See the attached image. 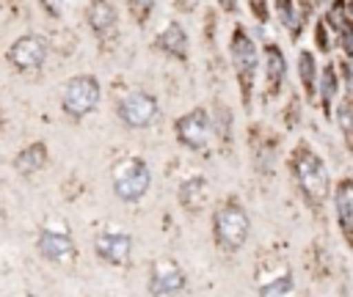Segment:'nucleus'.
I'll return each instance as SVG.
<instances>
[{
	"instance_id": "1",
	"label": "nucleus",
	"mask_w": 353,
	"mask_h": 297,
	"mask_svg": "<svg viewBox=\"0 0 353 297\" xmlns=\"http://www.w3.org/2000/svg\"><path fill=\"white\" fill-rule=\"evenodd\" d=\"M292 176H295L303 198L312 206H320L328 198V192H331L328 168H325V162L309 146H298L292 151Z\"/></svg>"
},
{
	"instance_id": "2",
	"label": "nucleus",
	"mask_w": 353,
	"mask_h": 297,
	"mask_svg": "<svg viewBox=\"0 0 353 297\" xmlns=\"http://www.w3.org/2000/svg\"><path fill=\"white\" fill-rule=\"evenodd\" d=\"M251 234V217L237 201H223L212 212V236L223 253H237Z\"/></svg>"
},
{
	"instance_id": "3",
	"label": "nucleus",
	"mask_w": 353,
	"mask_h": 297,
	"mask_svg": "<svg viewBox=\"0 0 353 297\" xmlns=\"http://www.w3.org/2000/svg\"><path fill=\"white\" fill-rule=\"evenodd\" d=\"M110 187L113 195L124 204L141 201L152 187V170L141 157H124L110 170Z\"/></svg>"
},
{
	"instance_id": "4",
	"label": "nucleus",
	"mask_w": 353,
	"mask_h": 297,
	"mask_svg": "<svg viewBox=\"0 0 353 297\" xmlns=\"http://www.w3.org/2000/svg\"><path fill=\"white\" fill-rule=\"evenodd\" d=\"M229 50H232V63H234V69H237V80H240V88H243V102L248 104L251 91H254L256 63H259V58H256V44H254V38H251L243 28H237V30L232 33Z\"/></svg>"
},
{
	"instance_id": "5",
	"label": "nucleus",
	"mask_w": 353,
	"mask_h": 297,
	"mask_svg": "<svg viewBox=\"0 0 353 297\" xmlns=\"http://www.w3.org/2000/svg\"><path fill=\"white\" fill-rule=\"evenodd\" d=\"M99 80L91 74H77L63 85V96H61V107L72 116V118H83L88 116L97 104H99Z\"/></svg>"
},
{
	"instance_id": "6",
	"label": "nucleus",
	"mask_w": 353,
	"mask_h": 297,
	"mask_svg": "<svg viewBox=\"0 0 353 297\" xmlns=\"http://www.w3.org/2000/svg\"><path fill=\"white\" fill-rule=\"evenodd\" d=\"M188 289V275L174 258H154L149 267V294L152 297H176Z\"/></svg>"
},
{
	"instance_id": "7",
	"label": "nucleus",
	"mask_w": 353,
	"mask_h": 297,
	"mask_svg": "<svg viewBox=\"0 0 353 297\" xmlns=\"http://www.w3.org/2000/svg\"><path fill=\"white\" fill-rule=\"evenodd\" d=\"M157 116H160V107H157V99L152 94L130 91L124 99H119V118L132 129L152 126L157 121Z\"/></svg>"
},
{
	"instance_id": "8",
	"label": "nucleus",
	"mask_w": 353,
	"mask_h": 297,
	"mask_svg": "<svg viewBox=\"0 0 353 297\" xmlns=\"http://www.w3.org/2000/svg\"><path fill=\"white\" fill-rule=\"evenodd\" d=\"M47 58V41L41 36H19L11 47H8V63L17 69V72H36L41 69Z\"/></svg>"
},
{
	"instance_id": "9",
	"label": "nucleus",
	"mask_w": 353,
	"mask_h": 297,
	"mask_svg": "<svg viewBox=\"0 0 353 297\" xmlns=\"http://www.w3.org/2000/svg\"><path fill=\"white\" fill-rule=\"evenodd\" d=\"M174 129H176V140H179L185 148L199 151V148H204L207 140H210V113H207L204 107H193L190 113L179 116V121H176Z\"/></svg>"
},
{
	"instance_id": "10",
	"label": "nucleus",
	"mask_w": 353,
	"mask_h": 297,
	"mask_svg": "<svg viewBox=\"0 0 353 297\" xmlns=\"http://www.w3.org/2000/svg\"><path fill=\"white\" fill-rule=\"evenodd\" d=\"M94 250L105 264L127 267L132 258V236L124 231H102L94 239Z\"/></svg>"
},
{
	"instance_id": "11",
	"label": "nucleus",
	"mask_w": 353,
	"mask_h": 297,
	"mask_svg": "<svg viewBox=\"0 0 353 297\" xmlns=\"http://www.w3.org/2000/svg\"><path fill=\"white\" fill-rule=\"evenodd\" d=\"M36 250L41 258L52 261V264H69L77 256L74 239L66 231H52V228H41L39 239H36Z\"/></svg>"
},
{
	"instance_id": "12",
	"label": "nucleus",
	"mask_w": 353,
	"mask_h": 297,
	"mask_svg": "<svg viewBox=\"0 0 353 297\" xmlns=\"http://www.w3.org/2000/svg\"><path fill=\"white\" fill-rule=\"evenodd\" d=\"M334 209H336V223L347 245L353 248V179H342L334 190Z\"/></svg>"
},
{
	"instance_id": "13",
	"label": "nucleus",
	"mask_w": 353,
	"mask_h": 297,
	"mask_svg": "<svg viewBox=\"0 0 353 297\" xmlns=\"http://www.w3.org/2000/svg\"><path fill=\"white\" fill-rule=\"evenodd\" d=\"M85 19H88V25H91L94 33L105 36L116 25V8H113L110 0H91L88 11H85Z\"/></svg>"
},
{
	"instance_id": "14",
	"label": "nucleus",
	"mask_w": 353,
	"mask_h": 297,
	"mask_svg": "<svg viewBox=\"0 0 353 297\" xmlns=\"http://www.w3.org/2000/svg\"><path fill=\"white\" fill-rule=\"evenodd\" d=\"M179 204L188 212H201L207 204V179H201V176L185 179L179 184Z\"/></svg>"
},
{
	"instance_id": "15",
	"label": "nucleus",
	"mask_w": 353,
	"mask_h": 297,
	"mask_svg": "<svg viewBox=\"0 0 353 297\" xmlns=\"http://www.w3.org/2000/svg\"><path fill=\"white\" fill-rule=\"evenodd\" d=\"M44 162H47V146H44V143H30V146H25V148L14 157V168H17V173H22V176H33L36 170L44 168Z\"/></svg>"
},
{
	"instance_id": "16",
	"label": "nucleus",
	"mask_w": 353,
	"mask_h": 297,
	"mask_svg": "<svg viewBox=\"0 0 353 297\" xmlns=\"http://www.w3.org/2000/svg\"><path fill=\"white\" fill-rule=\"evenodd\" d=\"M265 72H268V91L276 94L284 82V72H287V60L281 55V50L276 44L265 47Z\"/></svg>"
},
{
	"instance_id": "17",
	"label": "nucleus",
	"mask_w": 353,
	"mask_h": 297,
	"mask_svg": "<svg viewBox=\"0 0 353 297\" xmlns=\"http://www.w3.org/2000/svg\"><path fill=\"white\" fill-rule=\"evenodd\" d=\"M157 44H160L168 55L179 58V60H185V58H188V36H185V30H182L176 22H168V25H165V30L160 33Z\"/></svg>"
},
{
	"instance_id": "18",
	"label": "nucleus",
	"mask_w": 353,
	"mask_h": 297,
	"mask_svg": "<svg viewBox=\"0 0 353 297\" xmlns=\"http://www.w3.org/2000/svg\"><path fill=\"white\" fill-rule=\"evenodd\" d=\"M336 124L345 138V146L353 151V99H342L336 104Z\"/></svg>"
},
{
	"instance_id": "19",
	"label": "nucleus",
	"mask_w": 353,
	"mask_h": 297,
	"mask_svg": "<svg viewBox=\"0 0 353 297\" xmlns=\"http://www.w3.org/2000/svg\"><path fill=\"white\" fill-rule=\"evenodd\" d=\"M320 72H317V66H314V55L309 52V50H303L301 55H298V77H301V82H303V88H306V94L312 96L314 94V77H317Z\"/></svg>"
},
{
	"instance_id": "20",
	"label": "nucleus",
	"mask_w": 353,
	"mask_h": 297,
	"mask_svg": "<svg viewBox=\"0 0 353 297\" xmlns=\"http://www.w3.org/2000/svg\"><path fill=\"white\" fill-rule=\"evenodd\" d=\"M276 14H279L281 25L290 30V36L298 38V36H301V16H298L292 0H276Z\"/></svg>"
},
{
	"instance_id": "21",
	"label": "nucleus",
	"mask_w": 353,
	"mask_h": 297,
	"mask_svg": "<svg viewBox=\"0 0 353 297\" xmlns=\"http://www.w3.org/2000/svg\"><path fill=\"white\" fill-rule=\"evenodd\" d=\"M336 88H339V80H336V72H334V66L328 63V66L320 72V99H323V107H325V113L331 110V99L336 96Z\"/></svg>"
},
{
	"instance_id": "22",
	"label": "nucleus",
	"mask_w": 353,
	"mask_h": 297,
	"mask_svg": "<svg viewBox=\"0 0 353 297\" xmlns=\"http://www.w3.org/2000/svg\"><path fill=\"white\" fill-rule=\"evenodd\" d=\"M290 292H292V275H279L276 280L259 289V297H287Z\"/></svg>"
},
{
	"instance_id": "23",
	"label": "nucleus",
	"mask_w": 353,
	"mask_h": 297,
	"mask_svg": "<svg viewBox=\"0 0 353 297\" xmlns=\"http://www.w3.org/2000/svg\"><path fill=\"white\" fill-rule=\"evenodd\" d=\"M127 3H130V11L135 14V19L143 22V19L152 14V8H154L157 0H127Z\"/></svg>"
},
{
	"instance_id": "24",
	"label": "nucleus",
	"mask_w": 353,
	"mask_h": 297,
	"mask_svg": "<svg viewBox=\"0 0 353 297\" xmlns=\"http://www.w3.org/2000/svg\"><path fill=\"white\" fill-rule=\"evenodd\" d=\"M339 38H342V50L353 58V22H345L339 28Z\"/></svg>"
},
{
	"instance_id": "25",
	"label": "nucleus",
	"mask_w": 353,
	"mask_h": 297,
	"mask_svg": "<svg viewBox=\"0 0 353 297\" xmlns=\"http://www.w3.org/2000/svg\"><path fill=\"white\" fill-rule=\"evenodd\" d=\"M314 38H317V44H320V52H328V33H325V25H323V22H317Z\"/></svg>"
},
{
	"instance_id": "26",
	"label": "nucleus",
	"mask_w": 353,
	"mask_h": 297,
	"mask_svg": "<svg viewBox=\"0 0 353 297\" xmlns=\"http://www.w3.org/2000/svg\"><path fill=\"white\" fill-rule=\"evenodd\" d=\"M251 14H254L259 22H265V19H268V8H265V0H251Z\"/></svg>"
},
{
	"instance_id": "27",
	"label": "nucleus",
	"mask_w": 353,
	"mask_h": 297,
	"mask_svg": "<svg viewBox=\"0 0 353 297\" xmlns=\"http://www.w3.org/2000/svg\"><path fill=\"white\" fill-rule=\"evenodd\" d=\"M41 3H44V6H47V11H50V14H55V16H58V14H63V8L69 6V0H41Z\"/></svg>"
},
{
	"instance_id": "28",
	"label": "nucleus",
	"mask_w": 353,
	"mask_h": 297,
	"mask_svg": "<svg viewBox=\"0 0 353 297\" xmlns=\"http://www.w3.org/2000/svg\"><path fill=\"white\" fill-rule=\"evenodd\" d=\"M342 72H345V88H347V94H350V99H353V63L342 66Z\"/></svg>"
},
{
	"instance_id": "29",
	"label": "nucleus",
	"mask_w": 353,
	"mask_h": 297,
	"mask_svg": "<svg viewBox=\"0 0 353 297\" xmlns=\"http://www.w3.org/2000/svg\"><path fill=\"white\" fill-rule=\"evenodd\" d=\"M218 3H221L226 11H234V6H237V0H218Z\"/></svg>"
},
{
	"instance_id": "30",
	"label": "nucleus",
	"mask_w": 353,
	"mask_h": 297,
	"mask_svg": "<svg viewBox=\"0 0 353 297\" xmlns=\"http://www.w3.org/2000/svg\"><path fill=\"white\" fill-rule=\"evenodd\" d=\"M347 19H350V22H353V0H350V3H347Z\"/></svg>"
},
{
	"instance_id": "31",
	"label": "nucleus",
	"mask_w": 353,
	"mask_h": 297,
	"mask_svg": "<svg viewBox=\"0 0 353 297\" xmlns=\"http://www.w3.org/2000/svg\"><path fill=\"white\" fill-rule=\"evenodd\" d=\"M328 3H334V0H314V6H328Z\"/></svg>"
}]
</instances>
